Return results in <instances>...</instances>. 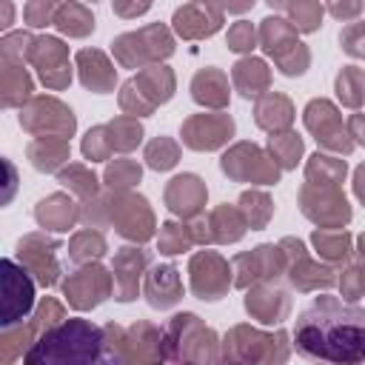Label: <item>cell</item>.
Returning a JSON list of instances; mask_svg holds the SVG:
<instances>
[{"label":"cell","mask_w":365,"mask_h":365,"mask_svg":"<svg viewBox=\"0 0 365 365\" xmlns=\"http://www.w3.org/2000/svg\"><path fill=\"white\" fill-rule=\"evenodd\" d=\"M297 354L314 365H362L365 311L331 294L314 297L294 328Z\"/></svg>","instance_id":"6da1fadb"},{"label":"cell","mask_w":365,"mask_h":365,"mask_svg":"<svg viewBox=\"0 0 365 365\" xmlns=\"http://www.w3.org/2000/svg\"><path fill=\"white\" fill-rule=\"evenodd\" d=\"M23 365H123L114 325H94L91 319H60L40 331L29 345Z\"/></svg>","instance_id":"7a4b0ae2"},{"label":"cell","mask_w":365,"mask_h":365,"mask_svg":"<svg viewBox=\"0 0 365 365\" xmlns=\"http://www.w3.org/2000/svg\"><path fill=\"white\" fill-rule=\"evenodd\" d=\"M163 351H168L182 365H214L217 362V336L202 328L194 314H177L165 334Z\"/></svg>","instance_id":"3957f363"},{"label":"cell","mask_w":365,"mask_h":365,"mask_svg":"<svg viewBox=\"0 0 365 365\" xmlns=\"http://www.w3.org/2000/svg\"><path fill=\"white\" fill-rule=\"evenodd\" d=\"M31 308H34V279L20 262L0 257V331L26 322Z\"/></svg>","instance_id":"277c9868"},{"label":"cell","mask_w":365,"mask_h":365,"mask_svg":"<svg viewBox=\"0 0 365 365\" xmlns=\"http://www.w3.org/2000/svg\"><path fill=\"white\" fill-rule=\"evenodd\" d=\"M225 356L242 365H282L288 356L285 331H277L274 336H265L251 328H234L231 336H225ZM228 362V365H234Z\"/></svg>","instance_id":"5b68a950"},{"label":"cell","mask_w":365,"mask_h":365,"mask_svg":"<svg viewBox=\"0 0 365 365\" xmlns=\"http://www.w3.org/2000/svg\"><path fill=\"white\" fill-rule=\"evenodd\" d=\"M171 51H174V40H171L168 29L160 26V23L145 26V29L131 31V34H120L114 40V54L128 68H140L145 63H157V60L168 57Z\"/></svg>","instance_id":"8992f818"},{"label":"cell","mask_w":365,"mask_h":365,"mask_svg":"<svg viewBox=\"0 0 365 365\" xmlns=\"http://www.w3.org/2000/svg\"><path fill=\"white\" fill-rule=\"evenodd\" d=\"M259 37H262V48L279 63V71L294 77V74H302L305 66H308V51L305 46L294 37V29L288 20L282 17H265L262 20V29H259Z\"/></svg>","instance_id":"52a82bcc"},{"label":"cell","mask_w":365,"mask_h":365,"mask_svg":"<svg viewBox=\"0 0 365 365\" xmlns=\"http://www.w3.org/2000/svg\"><path fill=\"white\" fill-rule=\"evenodd\" d=\"M114 339L123 365H160L163 359V336L154 325L140 322L125 334L114 325Z\"/></svg>","instance_id":"ba28073f"},{"label":"cell","mask_w":365,"mask_h":365,"mask_svg":"<svg viewBox=\"0 0 365 365\" xmlns=\"http://www.w3.org/2000/svg\"><path fill=\"white\" fill-rule=\"evenodd\" d=\"M106 205H108V217L114 220V225H117V231L123 237H131V240L143 242V240H148L154 234V220H151L148 202L143 197L117 191L114 200H108Z\"/></svg>","instance_id":"9c48e42d"},{"label":"cell","mask_w":365,"mask_h":365,"mask_svg":"<svg viewBox=\"0 0 365 365\" xmlns=\"http://www.w3.org/2000/svg\"><path fill=\"white\" fill-rule=\"evenodd\" d=\"M48 317H63V308L54 299H46L34 317V322H20L14 328H6V334H0V365H14V359L20 356L23 345H29L26 339L37 336L40 331H46L48 325H54V319ZM60 322V319H57ZM34 342V339H31Z\"/></svg>","instance_id":"30bf717a"},{"label":"cell","mask_w":365,"mask_h":365,"mask_svg":"<svg viewBox=\"0 0 365 365\" xmlns=\"http://www.w3.org/2000/svg\"><path fill=\"white\" fill-rule=\"evenodd\" d=\"M37 71L40 80L51 88H63L71 83V71H68V51L57 37H40L31 46V57H29Z\"/></svg>","instance_id":"8fae6325"},{"label":"cell","mask_w":365,"mask_h":365,"mask_svg":"<svg viewBox=\"0 0 365 365\" xmlns=\"http://www.w3.org/2000/svg\"><path fill=\"white\" fill-rule=\"evenodd\" d=\"M60 248L57 240H46L43 234H29L26 240L17 242V254L23 259V268L37 277L40 285H54L57 282V262L54 251Z\"/></svg>","instance_id":"7c38bea8"},{"label":"cell","mask_w":365,"mask_h":365,"mask_svg":"<svg viewBox=\"0 0 365 365\" xmlns=\"http://www.w3.org/2000/svg\"><path fill=\"white\" fill-rule=\"evenodd\" d=\"M222 171L237 177V180H254V182H277L279 171L274 163H268V157L257 148V145H237L234 151H228L222 157Z\"/></svg>","instance_id":"4fadbf2b"},{"label":"cell","mask_w":365,"mask_h":365,"mask_svg":"<svg viewBox=\"0 0 365 365\" xmlns=\"http://www.w3.org/2000/svg\"><path fill=\"white\" fill-rule=\"evenodd\" d=\"M63 291H66V297L74 308L86 311V308H94L97 302H103L111 294V279L100 265H88V268L71 274L66 279Z\"/></svg>","instance_id":"5bb4252c"},{"label":"cell","mask_w":365,"mask_h":365,"mask_svg":"<svg viewBox=\"0 0 365 365\" xmlns=\"http://www.w3.org/2000/svg\"><path fill=\"white\" fill-rule=\"evenodd\" d=\"M228 285V265L217 254L202 251L191 259V288L200 299H220Z\"/></svg>","instance_id":"9a60e30c"},{"label":"cell","mask_w":365,"mask_h":365,"mask_svg":"<svg viewBox=\"0 0 365 365\" xmlns=\"http://www.w3.org/2000/svg\"><path fill=\"white\" fill-rule=\"evenodd\" d=\"M234 134V120L228 114H197L185 123L182 128V140L185 145L197 148V151H208L222 145L228 137Z\"/></svg>","instance_id":"2e32d148"},{"label":"cell","mask_w":365,"mask_h":365,"mask_svg":"<svg viewBox=\"0 0 365 365\" xmlns=\"http://www.w3.org/2000/svg\"><path fill=\"white\" fill-rule=\"evenodd\" d=\"M222 26V9L211 3H188L174 11V29L185 40L208 37Z\"/></svg>","instance_id":"e0dca14e"},{"label":"cell","mask_w":365,"mask_h":365,"mask_svg":"<svg viewBox=\"0 0 365 365\" xmlns=\"http://www.w3.org/2000/svg\"><path fill=\"white\" fill-rule=\"evenodd\" d=\"M145 268V251L140 248H120L114 259V294L120 302H128L137 297L140 271Z\"/></svg>","instance_id":"ac0fdd59"},{"label":"cell","mask_w":365,"mask_h":365,"mask_svg":"<svg viewBox=\"0 0 365 365\" xmlns=\"http://www.w3.org/2000/svg\"><path fill=\"white\" fill-rule=\"evenodd\" d=\"M165 200H168V208L180 217H191L202 208L205 202V185L200 182V177L194 174H180L171 180L168 191H165Z\"/></svg>","instance_id":"d6986e66"},{"label":"cell","mask_w":365,"mask_h":365,"mask_svg":"<svg viewBox=\"0 0 365 365\" xmlns=\"http://www.w3.org/2000/svg\"><path fill=\"white\" fill-rule=\"evenodd\" d=\"M305 123H308V128L317 134V140L322 143V145H331V148H336V151H348L336 137L342 134V125H339V117H336V111H334V106L328 103V100H314V103H308V108H305Z\"/></svg>","instance_id":"ffe728a7"},{"label":"cell","mask_w":365,"mask_h":365,"mask_svg":"<svg viewBox=\"0 0 365 365\" xmlns=\"http://www.w3.org/2000/svg\"><path fill=\"white\" fill-rule=\"evenodd\" d=\"M77 66H80V80H83L86 88H91L97 94L111 91V86H114V66L106 60L103 51L83 48L77 54Z\"/></svg>","instance_id":"44dd1931"},{"label":"cell","mask_w":365,"mask_h":365,"mask_svg":"<svg viewBox=\"0 0 365 365\" xmlns=\"http://www.w3.org/2000/svg\"><path fill=\"white\" fill-rule=\"evenodd\" d=\"M145 294H148V302H151L154 308H171V305L182 297V285H180L177 268H174V265H157V268L148 274Z\"/></svg>","instance_id":"7402d4cb"},{"label":"cell","mask_w":365,"mask_h":365,"mask_svg":"<svg viewBox=\"0 0 365 365\" xmlns=\"http://www.w3.org/2000/svg\"><path fill=\"white\" fill-rule=\"evenodd\" d=\"M234 265H240V268L245 265V271H240L242 277H237V285H248L251 279H262V277L277 274V268L282 265V259H279V248H274V245H259V248H254L251 254L237 257Z\"/></svg>","instance_id":"603a6c76"},{"label":"cell","mask_w":365,"mask_h":365,"mask_svg":"<svg viewBox=\"0 0 365 365\" xmlns=\"http://www.w3.org/2000/svg\"><path fill=\"white\" fill-rule=\"evenodd\" d=\"M245 308L259 317V322H279L288 314V297L282 291H271V288H257L245 297Z\"/></svg>","instance_id":"cb8c5ba5"},{"label":"cell","mask_w":365,"mask_h":365,"mask_svg":"<svg viewBox=\"0 0 365 365\" xmlns=\"http://www.w3.org/2000/svg\"><path fill=\"white\" fill-rule=\"evenodd\" d=\"M51 23L68 37H86L94 31V14L83 3H63L54 9Z\"/></svg>","instance_id":"d4e9b609"},{"label":"cell","mask_w":365,"mask_h":365,"mask_svg":"<svg viewBox=\"0 0 365 365\" xmlns=\"http://www.w3.org/2000/svg\"><path fill=\"white\" fill-rule=\"evenodd\" d=\"M191 97L202 106H225L228 103V80L217 68H202L191 83Z\"/></svg>","instance_id":"484cf974"},{"label":"cell","mask_w":365,"mask_h":365,"mask_svg":"<svg viewBox=\"0 0 365 365\" xmlns=\"http://www.w3.org/2000/svg\"><path fill=\"white\" fill-rule=\"evenodd\" d=\"M77 211H74V202L63 194H54L48 200H43L37 205V222L43 228H54V231H68L71 222H74Z\"/></svg>","instance_id":"4316f807"},{"label":"cell","mask_w":365,"mask_h":365,"mask_svg":"<svg viewBox=\"0 0 365 365\" xmlns=\"http://www.w3.org/2000/svg\"><path fill=\"white\" fill-rule=\"evenodd\" d=\"M231 77H234V83H237L242 97H257L268 86V66L262 60H257V57H245V60H240L234 66Z\"/></svg>","instance_id":"83f0119b"},{"label":"cell","mask_w":365,"mask_h":365,"mask_svg":"<svg viewBox=\"0 0 365 365\" xmlns=\"http://www.w3.org/2000/svg\"><path fill=\"white\" fill-rule=\"evenodd\" d=\"M257 123L268 131H279L291 125V103L282 94H268L257 103Z\"/></svg>","instance_id":"f1b7e54d"},{"label":"cell","mask_w":365,"mask_h":365,"mask_svg":"<svg viewBox=\"0 0 365 365\" xmlns=\"http://www.w3.org/2000/svg\"><path fill=\"white\" fill-rule=\"evenodd\" d=\"M29 154H31L34 168L51 171V168H57L63 160H68V145H66V140H51V137H46L43 143H34V145L29 148Z\"/></svg>","instance_id":"f546056e"},{"label":"cell","mask_w":365,"mask_h":365,"mask_svg":"<svg viewBox=\"0 0 365 365\" xmlns=\"http://www.w3.org/2000/svg\"><path fill=\"white\" fill-rule=\"evenodd\" d=\"M271 9H279L285 11L291 20V29L297 26L299 31H314L319 26V17H322V6L319 3H271Z\"/></svg>","instance_id":"4dcf8cb0"},{"label":"cell","mask_w":365,"mask_h":365,"mask_svg":"<svg viewBox=\"0 0 365 365\" xmlns=\"http://www.w3.org/2000/svg\"><path fill=\"white\" fill-rule=\"evenodd\" d=\"M208 225H211V228H220L214 237L222 240V242H234V240H240L242 231H245V220L240 217V211H234V208H228V205L217 208V211L211 214Z\"/></svg>","instance_id":"1f68e13d"},{"label":"cell","mask_w":365,"mask_h":365,"mask_svg":"<svg viewBox=\"0 0 365 365\" xmlns=\"http://www.w3.org/2000/svg\"><path fill=\"white\" fill-rule=\"evenodd\" d=\"M31 46H34V37L29 31H14L9 34L3 43H0V54L11 63V66H20L23 60L31 57Z\"/></svg>","instance_id":"d6a6232c"},{"label":"cell","mask_w":365,"mask_h":365,"mask_svg":"<svg viewBox=\"0 0 365 365\" xmlns=\"http://www.w3.org/2000/svg\"><path fill=\"white\" fill-rule=\"evenodd\" d=\"M108 131L114 134V137H108V140H111V148H120V151H128V148H134V145L140 143V137H143V128H140V123H134V120H125V117L114 120V123L108 125Z\"/></svg>","instance_id":"836d02e7"},{"label":"cell","mask_w":365,"mask_h":365,"mask_svg":"<svg viewBox=\"0 0 365 365\" xmlns=\"http://www.w3.org/2000/svg\"><path fill=\"white\" fill-rule=\"evenodd\" d=\"M242 211H245V222H251L254 228H262L268 214H271V200L259 191H245L242 200H240Z\"/></svg>","instance_id":"e575fe53"},{"label":"cell","mask_w":365,"mask_h":365,"mask_svg":"<svg viewBox=\"0 0 365 365\" xmlns=\"http://www.w3.org/2000/svg\"><path fill=\"white\" fill-rule=\"evenodd\" d=\"M103 251H106V240H103L100 234H91V231L77 234V237H74V242H71V259H74V262L97 259Z\"/></svg>","instance_id":"d590c367"},{"label":"cell","mask_w":365,"mask_h":365,"mask_svg":"<svg viewBox=\"0 0 365 365\" xmlns=\"http://www.w3.org/2000/svg\"><path fill=\"white\" fill-rule=\"evenodd\" d=\"M145 160H148L151 168L165 171V168H171V165L177 163V145H174L168 137H157V140L145 148Z\"/></svg>","instance_id":"8d00e7d4"},{"label":"cell","mask_w":365,"mask_h":365,"mask_svg":"<svg viewBox=\"0 0 365 365\" xmlns=\"http://www.w3.org/2000/svg\"><path fill=\"white\" fill-rule=\"evenodd\" d=\"M271 151L285 168H291V165H297V157L302 151V140L297 134H291V131L288 134H277V137H271Z\"/></svg>","instance_id":"74e56055"},{"label":"cell","mask_w":365,"mask_h":365,"mask_svg":"<svg viewBox=\"0 0 365 365\" xmlns=\"http://www.w3.org/2000/svg\"><path fill=\"white\" fill-rule=\"evenodd\" d=\"M106 180H108V185H111V188L123 191V188H128V185H134V182L140 180V165L125 163V160H117L114 165H108Z\"/></svg>","instance_id":"f35d334b"},{"label":"cell","mask_w":365,"mask_h":365,"mask_svg":"<svg viewBox=\"0 0 365 365\" xmlns=\"http://www.w3.org/2000/svg\"><path fill=\"white\" fill-rule=\"evenodd\" d=\"M60 182L63 185H71L74 191H80L86 197H94V191H97V177L91 171H86L83 165H71L68 171H63L60 174Z\"/></svg>","instance_id":"ab89813d"},{"label":"cell","mask_w":365,"mask_h":365,"mask_svg":"<svg viewBox=\"0 0 365 365\" xmlns=\"http://www.w3.org/2000/svg\"><path fill=\"white\" fill-rule=\"evenodd\" d=\"M17 185H20V174H17L14 163L6 160V157H0V208H6L14 200Z\"/></svg>","instance_id":"60d3db41"},{"label":"cell","mask_w":365,"mask_h":365,"mask_svg":"<svg viewBox=\"0 0 365 365\" xmlns=\"http://www.w3.org/2000/svg\"><path fill=\"white\" fill-rule=\"evenodd\" d=\"M188 242H191V234L182 225H174V222L163 225V237H160V251L163 254H180Z\"/></svg>","instance_id":"b9f144b4"},{"label":"cell","mask_w":365,"mask_h":365,"mask_svg":"<svg viewBox=\"0 0 365 365\" xmlns=\"http://www.w3.org/2000/svg\"><path fill=\"white\" fill-rule=\"evenodd\" d=\"M228 48L231 51H251L254 48V26L240 20L228 29Z\"/></svg>","instance_id":"7bdbcfd3"},{"label":"cell","mask_w":365,"mask_h":365,"mask_svg":"<svg viewBox=\"0 0 365 365\" xmlns=\"http://www.w3.org/2000/svg\"><path fill=\"white\" fill-rule=\"evenodd\" d=\"M108 148H111V140H106V128L88 131L86 140H83V154L88 160H106L108 157Z\"/></svg>","instance_id":"ee69618b"},{"label":"cell","mask_w":365,"mask_h":365,"mask_svg":"<svg viewBox=\"0 0 365 365\" xmlns=\"http://www.w3.org/2000/svg\"><path fill=\"white\" fill-rule=\"evenodd\" d=\"M54 9H57L54 3H48V0H40V3H26L23 14H26L29 26L40 29V26H48V23H51V17H54Z\"/></svg>","instance_id":"f6af8a7d"},{"label":"cell","mask_w":365,"mask_h":365,"mask_svg":"<svg viewBox=\"0 0 365 365\" xmlns=\"http://www.w3.org/2000/svg\"><path fill=\"white\" fill-rule=\"evenodd\" d=\"M114 11H117V14H123V17L143 14V11H148V3H140V6H123V3H114Z\"/></svg>","instance_id":"bcb514c9"},{"label":"cell","mask_w":365,"mask_h":365,"mask_svg":"<svg viewBox=\"0 0 365 365\" xmlns=\"http://www.w3.org/2000/svg\"><path fill=\"white\" fill-rule=\"evenodd\" d=\"M14 23V6L11 3H0V31L9 29Z\"/></svg>","instance_id":"7dc6e473"},{"label":"cell","mask_w":365,"mask_h":365,"mask_svg":"<svg viewBox=\"0 0 365 365\" xmlns=\"http://www.w3.org/2000/svg\"><path fill=\"white\" fill-rule=\"evenodd\" d=\"M362 11V6L359 3H354V6H331V14H336V17H351V14H359Z\"/></svg>","instance_id":"c3c4849f"}]
</instances>
